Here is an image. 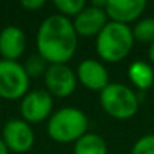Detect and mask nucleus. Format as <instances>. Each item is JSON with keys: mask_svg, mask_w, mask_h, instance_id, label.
I'll return each instance as SVG.
<instances>
[{"mask_svg": "<svg viewBox=\"0 0 154 154\" xmlns=\"http://www.w3.org/2000/svg\"><path fill=\"white\" fill-rule=\"evenodd\" d=\"M45 91L51 97L65 98L69 97L77 86V75L66 63L48 65L44 74Z\"/></svg>", "mask_w": 154, "mask_h": 154, "instance_id": "nucleus-6", "label": "nucleus"}, {"mask_svg": "<svg viewBox=\"0 0 154 154\" xmlns=\"http://www.w3.org/2000/svg\"><path fill=\"white\" fill-rule=\"evenodd\" d=\"M53 109V97L45 89H35L27 92L21 98L20 113L21 119L29 124H38L45 121Z\"/></svg>", "mask_w": 154, "mask_h": 154, "instance_id": "nucleus-7", "label": "nucleus"}, {"mask_svg": "<svg viewBox=\"0 0 154 154\" xmlns=\"http://www.w3.org/2000/svg\"><path fill=\"white\" fill-rule=\"evenodd\" d=\"M77 80L86 89L101 92L109 85V74L106 66L100 60L85 59L77 66Z\"/></svg>", "mask_w": 154, "mask_h": 154, "instance_id": "nucleus-11", "label": "nucleus"}, {"mask_svg": "<svg viewBox=\"0 0 154 154\" xmlns=\"http://www.w3.org/2000/svg\"><path fill=\"white\" fill-rule=\"evenodd\" d=\"M23 66H24V71L27 72L29 77H39V75H44L45 74L48 63L39 54H33V56H30L26 60V63Z\"/></svg>", "mask_w": 154, "mask_h": 154, "instance_id": "nucleus-17", "label": "nucleus"}, {"mask_svg": "<svg viewBox=\"0 0 154 154\" xmlns=\"http://www.w3.org/2000/svg\"><path fill=\"white\" fill-rule=\"evenodd\" d=\"M131 32H133L134 41L152 44L154 42V18H142L136 21Z\"/></svg>", "mask_w": 154, "mask_h": 154, "instance_id": "nucleus-15", "label": "nucleus"}, {"mask_svg": "<svg viewBox=\"0 0 154 154\" xmlns=\"http://www.w3.org/2000/svg\"><path fill=\"white\" fill-rule=\"evenodd\" d=\"M54 8L59 11V15L62 17H77L86 6L85 0H54Z\"/></svg>", "mask_w": 154, "mask_h": 154, "instance_id": "nucleus-16", "label": "nucleus"}, {"mask_svg": "<svg viewBox=\"0 0 154 154\" xmlns=\"http://www.w3.org/2000/svg\"><path fill=\"white\" fill-rule=\"evenodd\" d=\"M30 77L24 66L15 60H0V98L21 100L29 92Z\"/></svg>", "mask_w": 154, "mask_h": 154, "instance_id": "nucleus-5", "label": "nucleus"}, {"mask_svg": "<svg viewBox=\"0 0 154 154\" xmlns=\"http://www.w3.org/2000/svg\"><path fill=\"white\" fill-rule=\"evenodd\" d=\"M148 57H149L151 63H154V42L149 45V50H148Z\"/></svg>", "mask_w": 154, "mask_h": 154, "instance_id": "nucleus-21", "label": "nucleus"}, {"mask_svg": "<svg viewBox=\"0 0 154 154\" xmlns=\"http://www.w3.org/2000/svg\"><path fill=\"white\" fill-rule=\"evenodd\" d=\"M100 104L103 110L115 119H128L136 115L139 100L134 91L122 83H109L100 92Z\"/></svg>", "mask_w": 154, "mask_h": 154, "instance_id": "nucleus-4", "label": "nucleus"}, {"mask_svg": "<svg viewBox=\"0 0 154 154\" xmlns=\"http://www.w3.org/2000/svg\"><path fill=\"white\" fill-rule=\"evenodd\" d=\"M20 5L26 11H38V9H41L45 5V2L44 0H23Z\"/></svg>", "mask_w": 154, "mask_h": 154, "instance_id": "nucleus-19", "label": "nucleus"}, {"mask_svg": "<svg viewBox=\"0 0 154 154\" xmlns=\"http://www.w3.org/2000/svg\"><path fill=\"white\" fill-rule=\"evenodd\" d=\"M0 154H9V149H8V146L5 145V142H3L2 137H0Z\"/></svg>", "mask_w": 154, "mask_h": 154, "instance_id": "nucleus-20", "label": "nucleus"}, {"mask_svg": "<svg viewBox=\"0 0 154 154\" xmlns=\"http://www.w3.org/2000/svg\"><path fill=\"white\" fill-rule=\"evenodd\" d=\"M2 139L9 151L23 154L33 146L35 133L29 122H26L24 119L14 118L5 124L2 130Z\"/></svg>", "mask_w": 154, "mask_h": 154, "instance_id": "nucleus-8", "label": "nucleus"}, {"mask_svg": "<svg viewBox=\"0 0 154 154\" xmlns=\"http://www.w3.org/2000/svg\"><path fill=\"white\" fill-rule=\"evenodd\" d=\"M88 116L77 107H62L54 112L47 122L48 136L59 143L77 142L88 133Z\"/></svg>", "mask_w": 154, "mask_h": 154, "instance_id": "nucleus-3", "label": "nucleus"}, {"mask_svg": "<svg viewBox=\"0 0 154 154\" xmlns=\"http://www.w3.org/2000/svg\"><path fill=\"white\" fill-rule=\"evenodd\" d=\"M74 154H107L106 140L95 133H86L74 143Z\"/></svg>", "mask_w": 154, "mask_h": 154, "instance_id": "nucleus-14", "label": "nucleus"}, {"mask_svg": "<svg viewBox=\"0 0 154 154\" xmlns=\"http://www.w3.org/2000/svg\"><path fill=\"white\" fill-rule=\"evenodd\" d=\"M77 36L72 21L59 14L47 17L36 33L38 54L48 63H66L75 53Z\"/></svg>", "mask_w": 154, "mask_h": 154, "instance_id": "nucleus-1", "label": "nucleus"}, {"mask_svg": "<svg viewBox=\"0 0 154 154\" xmlns=\"http://www.w3.org/2000/svg\"><path fill=\"white\" fill-rule=\"evenodd\" d=\"M128 79L134 86H137L142 91H146L154 83V69L146 62L134 60L128 66Z\"/></svg>", "mask_w": 154, "mask_h": 154, "instance_id": "nucleus-13", "label": "nucleus"}, {"mask_svg": "<svg viewBox=\"0 0 154 154\" xmlns=\"http://www.w3.org/2000/svg\"><path fill=\"white\" fill-rule=\"evenodd\" d=\"M133 44L134 38L130 26L113 21H107L103 30L97 35L95 41L97 54L101 60H106L109 63L125 59L130 54Z\"/></svg>", "mask_w": 154, "mask_h": 154, "instance_id": "nucleus-2", "label": "nucleus"}, {"mask_svg": "<svg viewBox=\"0 0 154 154\" xmlns=\"http://www.w3.org/2000/svg\"><path fill=\"white\" fill-rule=\"evenodd\" d=\"M107 21L109 20L103 8L89 5V6H85V9L77 17H74L72 26L77 36L89 38V36H97L103 30V27L107 24Z\"/></svg>", "mask_w": 154, "mask_h": 154, "instance_id": "nucleus-10", "label": "nucleus"}, {"mask_svg": "<svg viewBox=\"0 0 154 154\" xmlns=\"http://www.w3.org/2000/svg\"><path fill=\"white\" fill-rule=\"evenodd\" d=\"M26 48V35L17 26H8L0 32V56L5 60H18Z\"/></svg>", "mask_w": 154, "mask_h": 154, "instance_id": "nucleus-12", "label": "nucleus"}, {"mask_svg": "<svg viewBox=\"0 0 154 154\" xmlns=\"http://www.w3.org/2000/svg\"><path fill=\"white\" fill-rule=\"evenodd\" d=\"M130 154H154V134L139 137L131 146Z\"/></svg>", "mask_w": 154, "mask_h": 154, "instance_id": "nucleus-18", "label": "nucleus"}, {"mask_svg": "<svg viewBox=\"0 0 154 154\" xmlns=\"http://www.w3.org/2000/svg\"><path fill=\"white\" fill-rule=\"evenodd\" d=\"M145 8V0H107L104 11L110 21L128 26L133 21H139Z\"/></svg>", "mask_w": 154, "mask_h": 154, "instance_id": "nucleus-9", "label": "nucleus"}]
</instances>
